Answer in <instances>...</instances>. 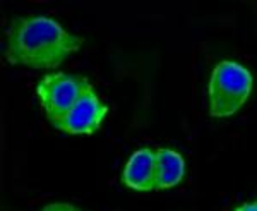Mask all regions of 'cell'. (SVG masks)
Returning <instances> with one entry per match:
<instances>
[{"mask_svg": "<svg viewBox=\"0 0 257 211\" xmlns=\"http://www.w3.org/2000/svg\"><path fill=\"white\" fill-rule=\"evenodd\" d=\"M84 45L82 36L69 33L47 16L14 18L6 33L4 57L12 65L55 69Z\"/></svg>", "mask_w": 257, "mask_h": 211, "instance_id": "1", "label": "cell"}, {"mask_svg": "<svg viewBox=\"0 0 257 211\" xmlns=\"http://www.w3.org/2000/svg\"><path fill=\"white\" fill-rule=\"evenodd\" d=\"M254 77L248 69L233 60H223L214 67L208 84L209 115L226 119L245 105L252 93Z\"/></svg>", "mask_w": 257, "mask_h": 211, "instance_id": "2", "label": "cell"}, {"mask_svg": "<svg viewBox=\"0 0 257 211\" xmlns=\"http://www.w3.org/2000/svg\"><path fill=\"white\" fill-rule=\"evenodd\" d=\"M91 88L86 77L72 76L67 72L48 74L36 84V94L41 109L47 114L50 124H55L69 114L79 98Z\"/></svg>", "mask_w": 257, "mask_h": 211, "instance_id": "3", "label": "cell"}, {"mask_svg": "<svg viewBox=\"0 0 257 211\" xmlns=\"http://www.w3.org/2000/svg\"><path fill=\"white\" fill-rule=\"evenodd\" d=\"M106 114L108 107L99 100L91 86L69 114L53 124V127L69 136H93L99 131Z\"/></svg>", "mask_w": 257, "mask_h": 211, "instance_id": "4", "label": "cell"}, {"mask_svg": "<svg viewBox=\"0 0 257 211\" xmlns=\"http://www.w3.org/2000/svg\"><path fill=\"white\" fill-rule=\"evenodd\" d=\"M156 148H141L128 158L122 172V184L138 192L155 191Z\"/></svg>", "mask_w": 257, "mask_h": 211, "instance_id": "5", "label": "cell"}, {"mask_svg": "<svg viewBox=\"0 0 257 211\" xmlns=\"http://www.w3.org/2000/svg\"><path fill=\"white\" fill-rule=\"evenodd\" d=\"M185 161L180 153L170 148H156V180L155 191H167L184 180Z\"/></svg>", "mask_w": 257, "mask_h": 211, "instance_id": "6", "label": "cell"}, {"mask_svg": "<svg viewBox=\"0 0 257 211\" xmlns=\"http://www.w3.org/2000/svg\"><path fill=\"white\" fill-rule=\"evenodd\" d=\"M45 211H77L79 208H76L74 204H69V202H52V204H47L43 208Z\"/></svg>", "mask_w": 257, "mask_h": 211, "instance_id": "7", "label": "cell"}, {"mask_svg": "<svg viewBox=\"0 0 257 211\" xmlns=\"http://www.w3.org/2000/svg\"><path fill=\"white\" fill-rule=\"evenodd\" d=\"M237 211H255L257 209V202L252 201V202H247V204H242V206H237L235 208Z\"/></svg>", "mask_w": 257, "mask_h": 211, "instance_id": "8", "label": "cell"}]
</instances>
